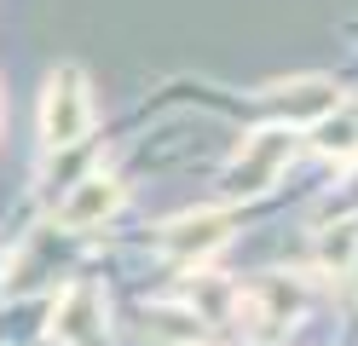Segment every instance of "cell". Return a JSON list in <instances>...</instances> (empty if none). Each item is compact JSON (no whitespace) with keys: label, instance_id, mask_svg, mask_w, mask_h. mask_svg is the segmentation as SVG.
I'll return each instance as SVG.
<instances>
[{"label":"cell","instance_id":"8992f818","mask_svg":"<svg viewBox=\"0 0 358 346\" xmlns=\"http://www.w3.org/2000/svg\"><path fill=\"white\" fill-rule=\"evenodd\" d=\"M352 248H358V225H329V237H324V266H347Z\"/></svg>","mask_w":358,"mask_h":346},{"label":"cell","instance_id":"3957f363","mask_svg":"<svg viewBox=\"0 0 358 346\" xmlns=\"http://www.w3.org/2000/svg\"><path fill=\"white\" fill-rule=\"evenodd\" d=\"M122 208V185L116 179H81V191L64 202V225L70 231H81V225H93V219H104V214H116Z\"/></svg>","mask_w":358,"mask_h":346},{"label":"cell","instance_id":"6da1fadb","mask_svg":"<svg viewBox=\"0 0 358 346\" xmlns=\"http://www.w3.org/2000/svg\"><path fill=\"white\" fill-rule=\"evenodd\" d=\"M87 127H93V99H87L81 69H58L47 81V99H41V133H47L52 150H64V145H76Z\"/></svg>","mask_w":358,"mask_h":346},{"label":"cell","instance_id":"7a4b0ae2","mask_svg":"<svg viewBox=\"0 0 358 346\" xmlns=\"http://www.w3.org/2000/svg\"><path fill=\"white\" fill-rule=\"evenodd\" d=\"M289 150H295V138H289L283 127L260 133L249 145V156H237V168L226 173V191H266V185L278 179V168L289 161Z\"/></svg>","mask_w":358,"mask_h":346},{"label":"cell","instance_id":"5b68a950","mask_svg":"<svg viewBox=\"0 0 358 346\" xmlns=\"http://www.w3.org/2000/svg\"><path fill=\"white\" fill-rule=\"evenodd\" d=\"M318 150L352 161V156H358V122H324V127H318Z\"/></svg>","mask_w":358,"mask_h":346},{"label":"cell","instance_id":"277c9868","mask_svg":"<svg viewBox=\"0 0 358 346\" xmlns=\"http://www.w3.org/2000/svg\"><path fill=\"white\" fill-rule=\"evenodd\" d=\"M226 214H185V219H173L168 225V243L173 248H185V254H208L214 243H226Z\"/></svg>","mask_w":358,"mask_h":346}]
</instances>
